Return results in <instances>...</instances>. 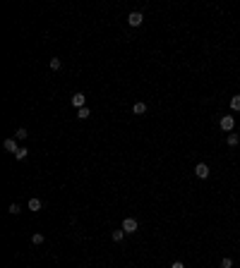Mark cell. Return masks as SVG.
<instances>
[{"label": "cell", "mask_w": 240, "mask_h": 268, "mask_svg": "<svg viewBox=\"0 0 240 268\" xmlns=\"http://www.w3.org/2000/svg\"><path fill=\"white\" fill-rule=\"evenodd\" d=\"M5 149H7L10 153H17V151H19V146H17V141H15V139H5Z\"/></svg>", "instance_id": "obj_7"}, {"label": "cell", "mask_w": 240, "mask_h": 268, "mask_svg": "<svg viewBox=\"0 0 240 268\" xmlns=\"http://www.w3.org/2000/svg\"><path fill=\"white\" fill-rule=\"evenodd\" d=\"M84 103H87L84 93H74V96H72V106H77V108H84Z\"/></svg>", "instance_id": "obj_5"}, {"label": "cell", "mask_w": 240, "mask_h": 268, "mask_svg": "<svg viewBox=\"0 0 240 268\" xmlns=\"http://www.w3.org/2000/svg\"><path fill=\"white\" fill-rule=\"evenodd\" d=\"M27 153H29L27 149H19V151L15 153V158H17V161H24V158H27Z\"/></svg>", "instance_id": "obj_11"}, {"label": "cell", "mask_w": 240, "mask_h": 268, "mask_svg": "<svg viewBox=\"0 0 240 268\" xmlns=\"http://www.w3.org/2000/svg\"><path fill=\"white\" fill-rule=\"evenodd\" d=\"M15 136H17V139H27L29 134H27V129H24V127H19V129H17V134H15Z\"/></svg>", "instance_id": "obj_15"}, {"label": "cell", "mask_w": 240, "mask_h": 268, "mask_svg": "<svg viewBox=\"0 0 240 268\" xmlns=\"http://www.w3.org/2000/svg\"><path fill=\"white\" fill-rule=\"evenodd\" d=\"M233 125H235V122H233V117H231V115L221 117V129H226V132H231V129H233Z\"/></svg>", "instance_id": "obj_4"}, {"label": "cell", "mask_w": 240, "mask_h": 268, "mask_svg": "<svg viewBox=\"0 0 240 268\" xmlns=\"http://www.w3.org/2000/svg\"><path fill=\"white\" fill-rule=\"evenodd\" d=\"M171 268H185V266H183V263H180V261H176V263H173V266H171Z\"/></svg>", "instance_id": "obj_19"}, {"label": "cell", "mask_w": 240, "mask_h": 268, "mask_svg": "<svg viewBox=\"0 0 240 268\" xmlns=\"http://www.w3.org/2000/svg\"><path fill=\"white\" fill-rule=\"evenodd\" d=\"M137 227H139V225H137L135 218H125V220H122V230H125V232L132 235V232H137Z\"/></svg>", "instance_id": "obj_1"}, {"label": "cell", "mask_w": 240, "mask_h": 268, "mask_svg": "<svg viewBox=\"0 0 240 268\" xmlns=\"http://www.w3.org/2000/svg\"><path fill=\"white\" fill-rule=\"evenodd\" d=\"M31 244H43V235L34 232V235H31Z\"/></svg>", "instance_id": "obj_10"}, {"label": "cell", "mask_w": 240, "mask_h": 268, "mask_svg": "<svg viewBox=\"0 0 240 268\" xmlns=\"http://www.w3.org/2000/svg\"><path fill=\"white\" fill-rule=\"evenodd\" d=\"M221 266H223V268H231V266H233V261H231V259H223V261H221Z\"/></svg>", "instance_id": "obj_18"}, {"label": "cell", "mask_w": 240, "mask_h": 268, "mask_svg": "<svg viewBox=\"0 0 240 268\" xmlns=\"http://www.w3.org/2000/svg\"><path fill=\"white\" fill-rule=\"evenodd\" d=\"M127 22H130V27H139L142 24V12H130Z\"/></svg>", "instance_id": "obj_2"}, {"label": "cell", "mask_w": 240, "mask_h": 268, "mask_svg": "<svg viewBox=\"0 0 240 268\" xmlns=\"http://www.w3.org/2000/svg\"><path fill=\"white\" fill-rule=\"evenodd\" d=\"M41 208H43V201L41 199H36V197L29 199V211H41Z\"/></svg>", "instance_id": "obj_3"}, {"label": "cell", "mask_w": 240, "mask_h": 268, "mask_svg": "<svg viewBox=\"0 0 240 268\" xmlns=\"http://www.w3.org/2000/svg\"><path fill=\"white\" fill-rule=\"evenodd\" d=\"M51 70H60V58H51Z\"/></svg>", "instance_id": "obj_14"}, {"label": "cell", "mask_w": 240, "mask_h": 268, "mask_svg": "<svg viewBox=\"0 0 240 268\" xmlns=\"http://www.w3.org/2000/svg\"><path fill=\"white\" fill-rule=\"evenodd\" d=\"M7 211H10L12 215H17L19 211H22V208H19V204H10V208H7Z\"/></svg>", "instance_id": "obj_16"}, {"label": "cell", "mask_w": 240, "mask_h": 268, "mask_svg": "<svg viewBox=\"0 0 240 268\" xmlns=\"http://www.w3.org/2000/svg\"><path fill=\"white\" fill-rule=\"evenodd\" d=\"M132 110H135V115H144V113H147V106H144V103H135Z\"/></svg>", "instance_id": "obj_8"}, {"label": "cell", "mask_w": 240, "mask_h": 268, "mask_svg": "<svg viewBox=\"0 0 240 268\" xmlns=\"http://www.w3.org/2000/svg\"><path fill=\"white\" fill-rule=\"evenodd\" d=\"M194 172H197V177H207V175H209V168H207V165H204V163H199V165H197V168H194Z\"/></svg>", "instance_id": "obj_6"}, {"label": "cell", "mask_w": 240, "mask_h": 268, "mask_svg": "<svg viewBox=\"0 0 240 268\" xmlns=\"http://www.w3.org/2000/svg\"><path fill=\"white\" fill-rule=\"evenodd\" d=\"M228 144H231V146H235V144H238V136H235V134H231V136H228Z\"/></svg>", "instance_id": "obj_17"}, {"label": "cell", "mask_w": 240, "mask_h": 268, "mask_svg": "<svg viewBox=\"0 0 240 268\" xmlns=\"http://www.w3.org/2000/svg\"><path fill=\"white\" fill-rule=\"evenodd\" d=\"M231 108H233V110H240V96H233V101H231Z\"/></svg>", "instance_id": "obj_13"}, {"label": "cell", "mask_w": 240, "mask_h": 268, "mask_svg": "<svg viewBox=\"0 0 240 268\" xmlns=\"http://www.w3.org/2000/svg\"><path fill=\"white\" fill-rule=\"evenodd\" d=\"M111 237H113V242H120L122 237H125V230H122V227H120V230H113Z\"/></svg>", "instance_id": "obj_9"}, {"label": "cell", "mask_w": 240, "mask_h": 268, "mask_svg": "<svg viewBox=\"0 0 240 268\" xmlns=\"http://www.w3.org/2000/svg\"><path fill=\"white\" fill-rule=\"evenodd\" d=\"M77 117H79V120H87V117H89V108H79Z\"/></svg>", "instance_id": "obj_12"}]
</instances>
